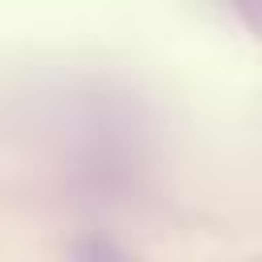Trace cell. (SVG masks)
Here are the masks:
<instances>
[{
    "mask_svg": "<svg viewBox=\"0 0 262 262\" xmlns=\"http://www.w3.org/2000/svg\"><path fill=\"white\" fill-rule=\"evenodd\" d=\"M74 262H127V254L111 246L106 237H82L74 246Z\"/></svg>",
    "mask_w": 262,
    "mask_h": 262,
    "instance_id": "obj_1",
    "label": "cell"
}]
</instances>
